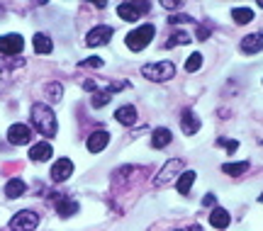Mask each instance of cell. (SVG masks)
Here are the masks:
<instances>
[{
    "label": "cell",
    "mask_w": 263,
    "mask_h": 231,
    "mask_svg": "<svg viewBox=\"0 0 263 231\" xmlns=\"http://www.w3.org/2000/svg\"><path fill=\"white\" fill-rule=\"evenodd\" d=\"M154 34H156V27L154 25H139L137 29H132L129 34H127V46H129L132 51H141L144 46L151 44V39H154Z\"/></svg>",
    "instance_id": "cell-3"
},
{
    "label": "cell",
    "mask_w": 263,
    "mask_h": 231,
    "mask_svg": "<svg viewBox=\"0 0 263 231\" xmlns=\"http://www.w3.org/2000/svg\"><path fill=\"white\" fill-rule=\"evenodd\" d=\"M39 226V214L32 209H22L10 219V231H34Z\"/></svg>",
    "instance_id": "cell-4"
},
{
    "label": "cell",
    "mask_w": 263,
    "mask_h": 231,
    "mask_svg": "<svg viewBox=\"0 0 263 231\" xmlns=\"http://www.w3.org/2000/svg\"><path fill=\"white\" fill-rule=\"evenodd\" d=\"M193 183H195V170H183L178 178V183H176V187H178L180 195H188Z\"/></svg>",
    "instance_id": "cell-22"
},
{
    "label": "cell",
    "mask_w": 263,
    "mask_h": 231,
    "mask_svg": "<svg viewBox=\"0 0 263 231\" xmlns=\"http://www.w3.org/2000/svg\"><path fill=\"white\" fill-rule=\"evenodd\" d=\"M141 75L146 81H154V83H163V81H171L176 75V64L173 61H156V64H144L141 66Z\"/></svg>",
    "instance_id": "cell-2"
},
{
    "label": "cell",
    "mask_w": 263,
    "mask_h": 231,
    "mask_svg": "<svg viewBox=\"0 0 263 231\" xmlns=\"http://www.w3.org/2000/svg\"><path fill=\"white\" fill-rule=\"evenodd\" d=\"M178 170H183V161L180 158H171L166 166L161 168V173L156 178H154V185H159V187H163V185H168L173 178L178 176Z\"/></svg>",
    "instance_id": "cell-6"
},
{
    "label": "cell",
    "mask_w": 263,
    "mask_h": 231,
    "mask_svg": "<svg viewBox=\"0 0 263 231\" xmlns=\"http://www.w3.org/2000/svg\"><path fill=\"white\" fill-rule=\"evenodd\" d=\"M210 224H212L215 229H227V226L232 224V217H229V212H227V209L215 207V209L210 212Z\"/></svg>",
    "instance_id": "cell-15"
},
{
    "label": "cell",
    "mask_w": 263,
    "mask_h": 231,
    "mask_svg": "<svg viewBox=\"0 0 263 231\" xmlns=\"http://www.w3.org/2000/svg\"><path fill=\"white\" fill-rule=\"evenodd\" d=\"M149 8H151L149 3H120L117 5V15L124 22H137L144 12H149Z\"/></svg>",
    "instance_id": "cell-5"
},
{
    "label": "cell",
    "mask_w": 263,
    "mask_h": 231,
    "mask_svg": "<svg viewBox=\"0 0 263 231\" xmlns=\"http://www.w3.org/2000/svg\"><path fill=\"white\" fill-rule=\"evenodd\" d=\"M25 59L22 56H0V73H10L12 68H22Z\"/></svg>",
    "instance_id": "cell-21"
},
{
    "label": "cell",
    "mask_w": 263,
    "mask_h": 231,
    "mask_svg": "<svg viewBox=\"0 0 263 231\" xmlns=\"http://www.w3.org/2000/svg\"><path fill=\"white\" fill-rule=\"evenodd\" d=\"M217 144H219V146H224L227 151H229V153H234L236 148H239V141H236V139H234V141H227V139H219Z\"/></svg>",
    "instance_id": "cell-30"
},
{
    "label": "cell",
    "mask_w": 263,
    "mask_h": 231,
    "mask_svg": "<svg viewBox=\"0 0 263 231\" xmlns=\"http://www.w3.org/2000/svg\"><path fill=\"white\" fill-rule=\"evenodd\" d=\"M180 129L185 131V134H195V131L200 129V120L195 117L193 110H185L180 114Z\"/></svg>",
    "instance_id": "cell-16"
},
{
    "label": "cell",
    "mask_w": 263,
    "mask_h": 231,
    "mask_svg": "<svg viewBox=\"0 0 263 231\" xmlns=\"http://www.w3.org/2000/svg\"><path fill=\"white\" fill-rule=\"evenodd\" d=\"M246 170H249V161H241V163H224V166H222V173H227V176H232V178L244 176Z\"/></svg>",
    "instance_id": "cell-23"
},
{
    "label": "cell",
    "mask_w": 263,
    "mask_h": 231,
    "mask_svg": "<svg viewBox=\"0 0 263 231\" xmlns=\"http://www.w3.org/2000/svg\"><path fill=\"white\" fill-rule=\"evenodd\" d=\"M25 49V39L20 34H3L0 37V54L5 56H17Z\"/></svg>",
    "instance_id": "cell-7"
},
{
    "label": "cell",
    "mask_w": 263,
    "mask_h": 231,
    "mask_svg": "<svg viewBox=\"0 0 263 231\" xmlns=\"http://www.w3.org/2000/svg\"><path fill=\"white\" fill-rule=\"evenodd\" d=\"M32 122H34V127L39 129V134H44L47 139L57 137V114L51 112L49 105L34 102L32 105Z\"/></svg>",
    "instance_id": "cell-1"
},
{
    "label": "cell",
    "mask_w": 263,
    "mask_h": 231,
    "mask_svg": "<svg viewBox=\"0 0 263 231\" xmlns=\"http://www.w3.org/2000/svg\"><path fill=\"white\" fill-rule=\"evenodd\" d=\"M215 202V195H205V200H202V204H212Z\"/></svg>",
    "instance_id": "cell-33"
},
{
    "label": "cell",
    "mask_w": 263,
    "mask_h": 231,
    "mask_svg": "<svg viewBox=\"0 0 263 231\" xmlns=\"http://www.w3.org/2000/svg\"><path fill=\"white\" fill-rule=\"evenodd\" d=\"M173 141V134H171V129H166V127H159V129L151 134V146L154 148H166Z\"/></svg>",
    "instance_id": "cell-17"
},
{
    "label": "cell",
    "mask_w": 263,
    "mask_h": 231,
    "mask_svg": "<svg viewBox=\"0 0 263 231\" xmlns=\"http://www.w3.org/2000/svg\"><path fill=\"white\" fill-rule=\"evenodd\" d=\"M200 66H202V54H190L188 61H185V71L188 73H195V71H200Z\"/></svg>",
    "instance_id": "cell-26"
},
{
    "label": "cell",
    "mask_w": 263,
    "mask_h": 231,
    "mask_svg": "<svg viewBox=\"0 0 263 231\" xmlns=\"http://www.w3.org/2000/svg\"><path fill=\"white\" fill-rule=\"evenodd\" d=\"M8 141L12 146H22V144H29L32 141V129L27 124H12L8 129Z\"/></svg>",
    "instance_id": "cell-9"
},
{
    "label": "cell",
    "mask_w": 263,
    "mask_h": 231,
    "mask_svg": "<svg viewBox=\"0 0 263 231\" xmlns=\"http://www.w3.org/2000/svg\"><path fill=\"white\" fill-rule=\"evenodd\" d=\"M171 25H178V22H195L190 15H171Z\"/></svg>",
    "instance_id": "cell-31"
},
{
    "label": "cell",
    "mask_w": 263,
    "mask_h": 231,
    "mask_svg": "<svg viewBox=\"0 0 263 231\" xmlns=\"http://www.w3.org/2000/svg\"><path fill=\"white\" fill-rule=\"evenodd\" d=\"M44 95H47L51 102L61 100V95H64V85L61 83H47L44 85Z\"/></svg>",
    "instance_id": "cell-25"
},
{
    "label": "cell",
    "mask_w": 263,
    "mask_h": 231,
    "mask_svg": "<svg viewBox=\"0 0 263 231\" xmlns=\"http://www.w3.org/2000/svg\"><path fill=\"white\" fill-rule=\"evenodd\" d=\"M81 68H103V59H98V56H93V59H85V61H81Z\"/></svg>",
    "instance_id": "cell-29"
},
{
    "label": "cell",
    "mask_w": 263,
    "mask_h": 231,
    "mask_svg": "<svg viewBox=\"0 0 263 231\" xmlns=\"http://www.w3.org/2000/svg\"><path fill=\"white\" fill-rule=\"evenodd\" d=\"M51 153H54L51 144H49V141H39V144H34V146L29 148V161H34V163H44V161L51 158Z\"/></svg>",
    "instance_id": "cell-12"
},
{
    "label": "cell",
    "mask_w": 263,
    "mask_h": 231,
    "mask_svg": "<svg viewBox=\"0 0 263 231\" xmlns=\"http://www.w3.org/2000/svg\"><path fill=\"white\" fill-rule=\"evenodd\" d=\"M161 5H163L166 10H176L180 3H173V0H161Z\"/></svg>",
    "instance_id": "cell-32"
},
{
    "label": "cell",
    "mask_w": 263,
    "mask_h": 231,
    "mask_svg": "<svg viewBox=\"0 0 263 231\" xmlns=\"http://www.w3.org/2000/svg\"><path fill=\"white\" fill-rule=\"evenodd\" d=\"M263 49V32H256V34H246L241 39V51L244 54H258Z\"/></svg>",
    "instance_id": "cell-13"
},
{
    "label": "cell",
    "mask_w": 263,
    "mask_h": 231,
    "mask_svg": "<svg viewBox=\"0 0 263 231\" xmlns=\"http://www.w3.org/2000/svg\"><path fill=\"white\" fill-rule=\"evenodd\" d=\"M190 34L188 32H176V34H173V37L168 39V42H166V46H176V44H190Z\"/></svg>",
    "instance_id": "cell-28"
},
{
    "label": "cell",
    "mask_w": 263,
    "mask_h": 231,
    "mask_svg": "<svg viewBox=\"0 0 263 231\" xmlns=\"http://www.w3.org/2000/svg\"><path fill=\"white\" fill-rule=\"evenodd\" d=\"M115 120L120 122V124H124V127L134 124V122H137V107H134V105H122V107H117Z\"/></svg>",
    "instance_id": "cell-14"
},
{
    "label": "cell",
    "mask_w": 263,
    "mask_h": 231,
    "mask_svg": "<svg viewBox=\"0 0 263 231\" xmlns=\"http://www.w3.org/2000/svg\"><path fill=\"white\" fill-rule=\"evenodd\" d=\"M112 27H107V25H100V27H93L88 32V37H85V44L88 46H103L107 44L110 39H112Z\"/></svg>",
    "instance_id": "cell-8"
},
{
    "label": "cell",
    "mask_w": 263,
    "mask_h": 231,
    "mask_svg": "<svg viewBox=\"0 0 263 231\" xmlns=\"http://www.w3.org/2000/svg\"><path fill=\"white\" fill-rule=\"evenodd\" d=\"M258 8H263V0H261V3H258Z\"/></svg>",
    "instance_id": "cell-34"
},
{
    "label": "cell",
    "mask_w": 263,
    "mask_h": 231,
    "mask_svg": "<svg viewBox=\"0 0 263 231\" xmlns=\"http://www.w3.org/2000/svg\"><path fill=\"white\" fill-rule=\"evenodd\" d=\"M232 20H234V25H249L254 20V10L236 8V10H232Z\"/></svg>",
    "instance_id": "cell-24"
},
{
    "label": "cell",
    "mask_w": 263,
    "mask_h": 231,
    "mask_svg": "<svg viewBox=\"0 0 263 231\" xmlns=\"http://www.w3.org/2000/svg\"><path fill=\"white\" fill-rule=\"evenodd\" d=\"M71 173H73V163H71L68 158H59L57 163L51 166V180H54V183H64V180H68Z\"/></svg>",
    "instance_id": "cell-10"
},
{
    "label": "cell",
    "mask_w": 263,
    "mask_h": 231,
    "mask_svg": "<svg viewBox=\"0 0 263 231\" xmlns=\"http://www.w3.org/2000/svg\"><path fill=\"white\" fill-rule=\"evenodd\" d=\"M25 192H27V185H25V180H20V178H12V180H8V185H5V195H8L10 200H17V197H22Z\"/></svg>",
    "instance_id": "cell-18"
},
{
    "label": "cell",
    "mask_w": 263,
    "mask_h": 231,
    "mask_svg": "<svg viewBox=\"0 0 263 231\" xmlns=\"http://www.w3.org/2000/svg\"><path fill=\"white\" fill-rule=\"evenodd\" d=\"M34 51L37 54H51L54 51V44H51V37L49 34H44V32H39V34H34Z\"/></svg>",
    "instance_id": "cell-20"
},
{
    "label": "cell",
    "mask_w": 263,
    "mask_h": 231,
    "mask_svg": "<svg viewBox=\"0 0 263 231\" xmlns=\"http://www.w3.org/2000/svg\"><path fill=\"white\" fill-rule=\"evenodd\" d=\"M110 144V134L105 129L100 131H93L90 137H88V141H85V146H88V151L90 153H100V151H105V146Z\"/></svg>",
    "instance_id": "cell-11"
},
{
    "label": "cell",
    "mask_w": 263,
    "mask_h": 231,
    "mask_svg": "<svg viewBox=\"0 0 263 231\" xmlns=\"http://www.w3.org/2000/svg\"><path fill=\"white\" fill-rule=\"evenodd\" d=\"M110 100H112V95H110V92H93L90 105H93V107H105Z\"/></svg>",
    "instance_id": "cell-27"
},
{
    "label": "cell",
    "mask_w": 263,
    "mask_h": 231,
    "mask_svg": "<svg viewBox=\"0 0 263 231\" xmlns=\"http://www.w3.org/2000/svg\"><path fill=\"white\" fill-rule=\"evenodd\" d=\"M57 212H59V217L68 219V217H73V214L78 212V202H76V200H68V197H61L57 202Z\"/></svg>",
    "instance_id": "cell-19"
}]
</instances>
